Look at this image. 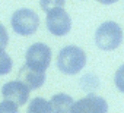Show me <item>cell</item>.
Instances as JSON below:
<instances>
[{"mask_svg":"<svg viewBox=\"0 0 124 113\" xmlns=\"http://www.w3.org/2000/svg\"><path fill=\"white\" fill-rule=\"evenodd\" d=\"M86 65V54L80 47L66 46L58 51L57 56V68L67 75L78 74Z\"/></svg>","mask_w":124,"mask_h":113,"instance_id":"1","label":"cell"},{"mask_svg":"<svg viewBox=\"0 0 124 113\" xmlns=\"http://www.w3.org/2000/svg\"><path fill=\"white\" fill-rule=\"evenodd\" d=\"M108 104L107 101L96 95V94H88L86 97L75 101L73 113H107Z\"/></svg>","mask_w":124,"mask_h":113,"instance_id":"7","label":"cell"},{"mask_svg":"<svg viewBox=\"0 0 124 113\" xmlns=\"http://www.w3.org/2000/svg\"><path fill=\"white\" fill-rule=\"evenodd\" d=\"M39 25L38 15L31 9H18L12 15V28L19 35H31Z\"/></svg>","mask_w":124,"mask_h":113,"instance_id":"3","label":"cell"},{"mask_svg":"<svg viewBox=\"0 0 124 113\" xmlns=\"http://www.w3.org/2000/svg\"><path fill=\"white\" fill-rule=\"evenodd\" d=\"M10 65H12V62L9 60V56H8L5 51H2V69H0V74H2V75L8 74Z\"/></svg>","mask_w":124,"mask_h":113,"instance_id":"14","label":"cell"},{"mask_svg":"<svg viewBox=\"0 0 124 113\" xmlns=\"http://www.w3.org/2000/svg\"><path fill=\"white\" fill-rule=\"evenodd\" d=\"M2 94H3L5 101H9L19 107L26 103V100L29 97V88L25 87L19 81H10L2 87Z\"/></svg>","mask_w":124,"mask_h":113,"instance_id":"6","label":"cell"},{"mask_svg":"<svg viewBox=\"0 0 124 113\" xmlns=\"http://www.w3.org/2000/svg\"><path fill=\"white\" fill-rule=\"evenodd\" d=\"M47 29L54 35H66L72 28L70 16L66 13L64 9H55L47 13Z\"/></svg>","mask_w":124,"mask_h":113,"instance_id":"5","label":"cell"},{"mask_svg":"<svg viewBox=\"0 0 124 113\" xmlns=\"http://www.w3.org/2000/svg\"><path fill=\"white\" fill-rule=\"evenodd\" d=\"M50 106H51V113H73L75 101L70 95L60 93L53 95V98L50 100Z\"/></svg>","mask_w":124,"mask_h":113,"instance_id":"9","label":"cell"},{"mask_svg":"<svg viewBox=\"0 0 124 113\" xmlns=\"http://www.w3.org/2000/svg\"><path fill=\"white\" fill-rule=\"evenodd\" d=\"M44 79H45V72L44 71L35 69V68H32L26 63L18 72V81L22 82L29 90L31 88H39L44 84Z\"/></svg>","mask_w":124,"mask_h":113,"instance_id":"8","label":"cell"},{"mask_svg":"<svg viewBox=\"0 0 124 113\" xmlns=\"http://www.w3.org/2000/svg\"><path fill=\"white\" fill-rule=\"evenodd\" d=\"M123 31L117 22L108 21L98 27L95 32V44L101 50H114L121 44Z\"/></svg>","mask_w":124,"mask_h":113,"instance_id":"2","label":"cell"},{"mask_svg":"<svg viewBox=\"0 0 124 113\" xmlns=\"http://www.w3.org/2000/svg\"><path fill=\"white\" fill-rule=\"evenodd\" d=\"M26 113H51V106L50 101H47L42 97H35L31 100V103L28 104V110Z\"/></svg>","mask_w":124,"mask_h":113,"instance_id":"10","label":"cell"},{"mask_svg":"<svg viewBox=\"0 0 124 113\" xmlns=\"http://www.w3.org/2000/svg\"><path fill=\"white\" fill-rule=\"evenodd\" d=\"M64 2H57V0H47V2H41V8L42 10H45L47 13L55 10V9H63Z\"/></svg>","mask_w":124,"mask_h":113,"instance_id":"11","label":"cell"},{"mask_svg":"<svg viewBox=\"0 0 124 113\" xmlns=\"http://www.w3.org/2000/svg\"><path fill=\"white\" fill-rule=\"evenodd\" d=\"M114 84L115 87L118 88V91L124 93V65H121L117 72H115V76H114Z\"/></svg>","mask_w":124,"mask_h":113,"instance_id":"12","label":"cell"},{"mask_svg":"<svg viewBox=\"0 0 124 113\" xmlns=\"http://www.w3.org/2000/svg\"><path fill=\"white\" fill-rule=\"evenodd\" d=\"M0 113H19V112H18V106L3 100L0 104Z\"/></svg>","mask_w":124,"mask_h":113,"instance_id":"13","label":"cell"},{"mask_svg":"<svg viewBox=\"0 0 124 113\" xmlns=\"http://www.w3.org/2000/svg\"><path fill=\"white\" fill-rule=\"evenodd\" d=\"M51 62V48L42 43H35L26 50V65L45 71Z\"/></svg>","mask_w":124,"mask_h":113,"instance_id":"4","label":"cell"}]
</instances>
